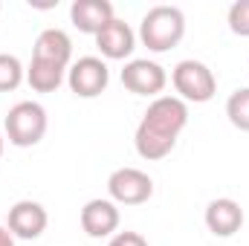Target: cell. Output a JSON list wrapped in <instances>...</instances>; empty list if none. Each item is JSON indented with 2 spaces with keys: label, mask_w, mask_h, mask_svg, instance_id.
<instances>
[{
  "label": "cell",
  "mask_w": 249,
  "mask_h": 246,
  "mask_svg": "<svg viewBox=\"0 0 249 246\" xmlns=\"http://www.w3.org/2000/svg\"><path fill=\"white\" fill-rule=\"evenodd\" d=\"M70 18L78 32L84 35H99L110 20H113V6L107 0H75L70 6Z\"/></svg>",
  "instance_id": "9c48e42d"
},
{
  "label": "cell",
  "mask_w": 249,
  "mask_h": 246,
  "mask_svg": "<svg viewBox=\"0 0 249 246\" xmlns=\"http://www.w3.org/2000/svg\"><path fill=\"white\" fill-rule=\"evenodd\" d=\"M107 191L116 203H124V206H139L145 200H151L154 194V183L148 174L136 171V168H119L110 174L107 180Z\"/></svg>",
  "instance_id": "5b68a950"
},
{
  "label": "cell",
  "mask_w": 249,
  "mask_h": 246,
  "mask_svg": "<svg viewBox=\"0 0 249 246\" xmlns=\"http://www.w3.org/2000/svg\"><path fill=\"white\" fill-rule=\"evenodd\" d=\"M174 87L188 102H209L217 93L212 70L200 61H180L174 67Z\"/></svg>",
  "instance_id": "277c9868"
},
{
  "label": "cell",
  "mask_w": 249,
  "mask_h": 246,
  "mask_svg": "<svg viewBox=\"0 0 249 246\" xmlns=\"http://www.w3.org/2000/svg\"><path fill=\"white\" fill-rule=\"evenodd\" d=\"M206 226H209V232L217 235V238H232V235L241 232V226H244V209H241L235 200H229V197L214 200V203H209V209H206Z\"/></svg>",
  "instance_id": "30bf717a"
},
{
  "label": "cell",
  "mask_w": 249,
  "mask_h": 246,
  "mask_svg": "<svg viewBox=\"0 0 249 246\" xmlns=\"http://www.w3.org/2000/svg\"><path fill=\"white\" fill-rule=\"evenodd\" d=\"M229 29L241 38H249V0H238L229 9Z\"/></svg>",
  "instance_id": "ac0fdd59"
},
{
  "label": "cell",
  "mask_w": 249,
  "mask_h": 246,
  "mask_svg": "<svg viewBox=\"0 0 249 246\" xmlns=\"http://www.w3.org/2000/svg\"><path fill=\"white\" fill-rule=\"evenodd\" d=\"M119 226V211L113 203L107 200H90L84 209H81V229L90 235V238H107L113 235Z\"/></svg>",
  "instance_id": "8fae6325"
},
{
  "label": "cell",
  "mask_w": 249,
  "mask_h": 246,
  "mask_svg": "<svg viewBox=\"0 0 249 246\" xmlns=\"http://www.w3.org/2000/svg\"><path fill=\"white\" fill-rule=\"evenodd\" d=\"M122 84L136 96H157L165 87V72L154 61H130L122 70Z\"/></svg>",
  "instance_id": "52a82bcc"
},
{
  "label": "cell",
  "mask_w": 249,
  "mask_h": 246,
  "mask_svg": "<svg viewBox=\"0 0 249 246\" xmlns=\"http://www.w3.org/2000/svg\"><path fill=\"white\" fill-rule=\"evenodd\" d=\"M133 32H130V26L124 23V20H110L99 35H96V47L102 50V55L105 58H110V61H119V58H127L130 53H133Z\"/></svg>",
  "instance_id": "7c38bea8"
},
{
  "label": "cell",
  "mask_w": 249,
  "mask_h": 246,
  "mask_svg": "<svg viewBox=\"0 0 249 246\" xmlns=\"http://www.w3.org/2000/svg\"><path fill=\"white\" fill-rule=\"evenodd\" d=\"M107 81H110V72L99 58H78L70 70V90L81 99H96L99 93H105Z\"/></svg>",
  "instance_id": "8992f818"
},
{
  "label": "cell",
  "mask_w": 249,
  "mask_h": 246,
  "mask_svg": "<svg viewBox=\"0 0 249 246\" xmlns=\"http://www.w3.org/2000/svg\"><path fill=\"white\" fill-rule=\"evenodd\" d=\"M23 78V67L15 55H0V93H12L18 90Z\"/></svg>",
  "instance_id": "e0dca14e"
},
{
  "label": "cell",
  "mask_w": 249,
  "mask_h": 246,
  "mask_svg": "<svg viewBox=\"0 0 249 246\" xmlns=\"http://www.w3.org/2000/svg\"><path fill=\"white\" fill-rule=\"evenodd\" d=\"M139 35H142V44L148 50L165 53V50H171V47H177L183 41V35H186V18L174 6H154L142 18Z\"/></svg>",
  "instance_id": "6da1fadb"
},
{
  "label": "cell",
  "mask_w": 249,
  "mask_h": 246,
  "mask_svg": "<svg viewBox=\"0 0 249 246\" xmlns=\"http://www.w3.org/2000/svg\"><path fill=\"white\" fill-rule=\"evenodd\" d=\"M0 246H15V241H12V235L0 226Z\"/></svg>",
  "instance_id": "ffe728a7"
},
{
  "label": "cell",
  "mask_w": 249,
  "mask_h": 246,
  "mask_svg": "<svg viewBox=\"0 0 249 246\" xmlns=\"http://www.w3.org/2000/svg\"><path fill=\"white\" fill-rule=\"evenodd\" d=\"M64 81V67L53 61H41V58H32L29 67V87L35 93H53L58 90Z\"/></svg>",
  "instance_id": "5bb4252c"
},
{
  "label": "cell",
  "mask_w": 249,
  "mask_h": 246,
  "mask_svg": "<svg viewBox=\"0 0 249 246\" xmlns=\"http://www.w3.org/2000/svg\"><path fill=\"white\" fill-rule=\"evenodd\" d=\"M110 246H148V241L142 238V235H136V232H119Z\"/></svg>",
  "instance_id": "d6986e66"
},
{
  "label": "cell",
  "mask_w": 249,
  "mask_h": 246,
  "mask_svg": "<svg viewBox=\"0 0 249 246\" xmlns=\"http://www.w3.org/2000/svg\"><path fill=\"white\" fill-rule=\"evenodd\" d=\"M47 229V211L44 206L32 203V200H20L9 209V232L23 238V241H35L41 238Z\"/></svg>",
  "instance_id": "ba28073f"
},
{
  "label": "cell",
  "mask_w": 249,
  "mask_h": 246,
  "mask_svg": "<svg viewBox=\"0 0 249 246\" xmlns=\"http://www.w3.org/2000/svg\"><path fill=\"white\" fill-rule=\"evenodd\" d=\"M188 122V110L180 99H171V96H162L157 99L148 110H145V119L139 127L157 133V136H165V139H177L180 130Z\"/></svg>",
  "instance_id": "3957f363"
},
{
  "label": "cell",
  "mask_w": 249,
  "mask_h": 246,
  "mask_svg": "<svg viewBox=\"0 0 249 246\" xmlns=\"http://www.w3.org/2000/svg\"><path fill=\"white\" fill-rule=\"evenodd\" d=\"M226 116L238 130L249 133V90H235L226 102Z\"/></svg>",
  "instance_id": "2e32d148"
},
{
  "label": "cell",
  "mask_w": 249,
  "mask_h": 246,
  "mask_svg": "<svg viewBox=\"0 0 249 246\" xmlns=\"http://www.w3.org/2000/svg\"><path fill=\"white\" fill-rule=\"evenodd\" d=\"M174 145H177V139H165L145 127H136V151L142 159H162L174 151Z\"/></svg>",
  "instance_id": "9a60e30c"
},
{
  "label": "cell",
  "mask_w": 249,
  "mask_h": 246,
  "mask_svg": "<svg viewBox=\"0 0 249 246\" xmlns=\"http://www.w3.org/2000/svg\"><path fill=\"white\" fill-rule=\"evenodd\" d=\"M0 157H3V136H0Z\"/></svg>",
  "instance_id": "44dd1931"
},
{
  "label": "cell",
  "mask_w": 249,
  "mask_h": 246,
  "mask_svg": "<svg viewBox=\"0 0 249 246\" xmlns=\"http://www.w3.org/2000/svg\"><path fill=\"white\" fill-rule=\"evenodd\" d=\"M72 55V44L67 38V32L61 29H44L35 41V55L32 58H41V61H53V64H61L67 67Z\"/></svg>",
  "instance_id": "4fadbf2b"
},
{
  "label": "cell",
  "mask_w": 249,
  "mask_h": 246,
  "mask_svg": "<svg viewBox=\"0 0 249 246\" xmlns=\"http://www.w3.org/2000/svg\"><path fill=\"white\" fill-rule=\"evenodd\" d=\"M47 133V110L35 102H20L6 116V136L18 148H32Z\"/></svg>",
  "instance_id": "7a4b0ae2"
}]
</instances>
